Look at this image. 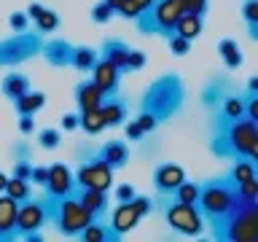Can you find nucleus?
<instances>
[{"label": "nucleus", "instance_id": "f257e3e1", "mask_svg": "<svg viewBox=\"0 0 258 242\" xmlns=\"http://www.w3.org/2000/svg\"><path fill=\"white\" fill-rule=\"evenodd\" d=\"M207 127H210L207 151L215 159L258 161V121L237 118V121H226V124H207Z\"/></svg>", "mask_w": 258, "mask_h": 242}, {"label": "nucleus", "instance_id": "f03ea898", "mask_svg": "<svg viewBox=\"0 0 258 242\" xmlns=\"http://www.w3.org/2000/svg\"><path fill=\"white\" fill-rule=\"evenodd\" d=\"M185 102H188V86H185L183 76L175 70H167L143 89L140 113H151L161 127L167 121H172L175 116H180Z\"/></svg>", "mask_w": 258, "mask_h": 242}, {"label": "nucleus", "instance_id": "7ed1b4c3", "mask_svg": "<svg viewBox=\"0 0 258 242\" xmlns=\"http://www.w3.org/2000/svg\"><path fill=\"white\" fill-rule=\"evenodd\" d=\"M210 237L218 242H258V202L239 199L226 215L210 221Z\"/></svg>", "mask_w": 258, "mask_h": 242}, {"label": "nucleus", "instance_id": "20e7f679", "mask_svg": "<svg viewBox=\"0 0 258 242\" xmlns=\"http://www.w3.org/2000/svg\"><path fill=\"white\" fill-rule=\"evenodd\" d=\"M183 14H185V0H153L135 19V24L143 38H151V35L169 38Z\"/></svg>", "mask_w": 258, "mask_h": 242}, {"label": "nucleus", "instance_id": "39448f33", "mask_svg": "<svg viewBox=\"0 0 258 242\" xmlns=\"http://www.w3.org/2000/svg\"><path fill=\"white\" fill-rule=\"evenodd\" d=\"M234 202H237V186H234V180L229 175L207 177V180L199 183L197 207H199V213L205 215V223L226 215L234 207Z\"/></svg>", "mask_w": 258, "mask_h": 242}, {"label": "nucleus", "instance_id": "423d86ee", "mask_svg": "<svg viewBox=\"0 0 258 242\" xmlns=\"http://www.w3.org/2000/svg\"><path fill=\"white\" fill-rule=\"evenodd\" d=\"M43 40L46 35H40L35 30H24L14 32L8 38H0V68H19L24 62L38 59L43 51Z\"/></svg>", "mask_w": 258, "mask_h": 242}, {"label": "nucleus", "instance_id": "0eeeda50", "mask_svg": "<svg viewBox=\"0 0 258 242\" xmlns=\"http://www.w3.org/2000/svg\"><path fill=\"white\" fill-rule=\"evenodd\" d=\"M156 210L169 229L180 231L185 237H199L207 226L205 215L199 213L197 205H183V202H175L172 197H156Z\"/></svg>", "mask_w": 258, "mask_h": 242}, {"label": "nucleus", "instance_id": "6e6552de", "mask_svg": "<svg viewBox=\"0 0 258 242\" xmlns=\"http://www.w3.org/2000/svg\"><path fill=\"white\" fill-rule=\"evenodd\" d=\"M76 191V175H73V169L64 164V161H54L51 167H48V177H46V186H43V210H46V218L51 221L56 205H59V199L70 197V194Z\"/></svg>", "mask_w": 258, "mask_h": 242}, {"label": "nucleus", "instance_id": "1a4fd4ad", "mask_svg": "<svg viewBox=\"0 0 258 242\" xmlns=\"http://www.w3.org/2000/svg\"><path fill=\"white\" fill-rule=\"evenodd\" d=\"M92 221H94V215L70 194V197L59 199V205H56V210H54V215H51L48 223H51L62 237H78L81 229H84L86 223H92Z\"/></svg>", "mask_w": 258, "mask_h": 242}, {"label": "nucleus", "instance_id": "9d476101", "mask_svg": "<svg viewBox=\"0 0 258 242\" xmlns=\"http://www.w3.org/2000/svg\"><path fill=\"white\" fill-rule=\"evenodd\" d=\"M73 175H76L78 189H97V191H110L113 189V169L94 156L81 161Z\"/></svg>", "mask_w": 258, "mask_h": 242}, {"label": "nucleus", "instance_id": "9b49d317", "mask_svg": "<svg viewBox=\"0 0 258 242\" xmlns=\"http://www.w3.org/2000/svg\"><path fill=\"white\" fill-rule=\"evenodd\" d=\"M234 92H237V84H234V78L229 73H210L199 89V105L210 113Z\"/></svg>", "mask_w": 258, "mask_h": 242}, {"label": "nucleus", "instance_id": "f8f14e48", "mask_svg": "<svg viewBox=\"0 0 258 242\" xmlns=\"http://www.w3.org/2000/svg\"><path fill=\"white\" fill-rule=\"evenodd\" d=\"M46 223H48V218H46V210H43V202L40 199L32 197V199L16 205V231H19V237L27 231L43 229Z\"/></svg>", "mask_w": 258, "mask_h": 242}, {"label": "nucleus", "instance_id": "ddd939ff", "mask_svg": "<svg viewBox=\"0 0 258 242\" xmlns=\"http://www.w3.org/2000/svg\"><path fill=\"white\" fill-rule=\"evenodd\" d=\"M183 180H185V169L175 161H161L153 169V189H156L159 197H169Z\"/></svg>", "mask_w": 258, "mask_h": 242}, {"label": "nucleus", "instance_id": "4468645a", "mask_svg": "<svg viewBox=\"0 0 258 242\" xmlns=\"http://www.w3.org/2000/svg\"><path fill=\"white\" fill-rule=\"evenodd\" d=\"M92 156L100 159L102 164H108L113 172H116V169H124L129 164L132 153H129V143L126 140H108V143H102Z\"/></svg>", "mask_w": 258, "mask_h": 242}, {"label": "nucleus", "instance_id": "2eb2a0df", "mask_svg": "<svg viewBox=\"0 0 258 242\" xmlns=\"http://www.w3.org/2000/svg\"><path fill=\"white\" fill-rule=\"evenodd\" d=\"M89 73H92V81L102 89V94H105V97H110V94H116V92H118L121 76H124V73H121L116 65H110L108 59H102V56L94 62V68L89 70Z\"/></svg>", "mask_w": 258, "mask_h": 242}, {"label": "nucleus", "instance_id": "dca6fc26", "mask_svg": "<svg viewBox=\"0 0 258 242\" xmlns=\"http://www.w3.org/2000/svg\"><path fill=\"white\" fill-rule=\"evenodd\" d=\"M73 48H76V43H70L68 38H48V40H43L40 56H43L51 68H70Z\"/></svg>", "mask_w": 258, "mask_h": 242}, {"label": "nucleus", "instance_id": "f3484780", "mask_svg": "<svg viewBox=\"0 0 258 242\" xmlns=\"http://www.w3.org/2000/svg\"><path fill=\"white\" fill-rule=\"evenodd\" d=\"M100 113H102V118H105V127L116 129V127H121L129 118V100H126L124 94L116 92V94H110V97H105V100H102Z\"/></svg>", "mask_w": 258, "mask_h": 242}, {"label": "nucleus", "instance_id": "a211bd4d", "mask_svg": "<svg viewBox=\"0 0 258 242\" xmlns=\"http://www.w3.org/2000/svg\"><path fill=\"white\" fill-rule=\"evenodd\" d=\"M108 213H110L108 223L113 226V231H118V234H121V237L132 231L135 226L140 223V218H143V215L135 210L132 202H118V205L113 207V210H108Z\"/></svg>", "mask_w": 258, "mask_h": 242}, {"label": "nucleus", "instance_id": "6ab92c4d", "mask_svg": "<svg viewBox=\"0 0 258 242\" xmlns=\"http://www.w3.org/2000/svg\"><path fill=\"white\" fill-rule=\"evenodd\" d=\"M73 197H76L81 205H84L89 213L94 218H108V210H110V202H108V191H97V189H78L73 191Z\"/></svg>", "mask_w": 258, "mask_h": 242}, {"label": "nucleus", "instance_id": "aec40b11", "mask_svg": "<svg viewBox=\"0 0 258 242\" xmlns=\"http://www.w3.org/2000/svg\"><path fill=\"white\" fill-rule=\"evenodd\" d=\"M73 97H76L78 110H92V108H100L102 100H105L102 89L97 86L92 78H81L78 84H76V89H73Z\"/></svg>", "mask_w": 258, "mask_h": 242}, {"label": "nucleus", "instance_id": "412c9836", "mask_svg": "<svg viewBox=\"0 0 258 242\" xmlns=\"http://www.w3.org/2000/svg\"><path fill=\"white\" fill-rule=\"evenodd\" d=\"M81 242H121L118 231H113V226L108 223V218H94L92 223H86L78 234Z\"/></svg>", "mask_w": 258, "mask_h": 242}, {"label": "nucleus", "instance_id": "4be33fe9", "mask_svg": "<svg viewBox=\"0 0 258 242\" xmlns=\"http://www.w3.org/2000/svg\"><path fill=\"white\" fill-rule=\"evenodd\" d=\"M19 239L16 231V202L6 194H0V242Z\"/></svg>", "mask_w": 258, "mask_h": 242}, {"label": "nucleus", "instance_id": "5701e85b", "mask_svg": "<svg viewBox=\"0 0 258 242\" xmlns=\"http://www.w3.org/2000/svg\"><path fill=\"white\" fill-rule=\"evenodd\" d=\"M129 48H132V46L124 43L121 38H105V40H102V46L97 48V51H100L102 59H108L110 65H116L121 73H126V56H129Z\"/></svg>", "mask_w": 258, "mask_h": 242}, {"label": "nucleus", "instance_id": "b1692460", "mask_svg": "<svg viewBox=\"0 0 258 242\" xmlns=\"http://www.w3.org/2000/svg\"><path fill=\"white\" fill-rule=\"evenodd\" d=\"M46 102H48L46 92H38V89H27V92H24L22 97H16L11 105H14L16 116H35L40 108H46Z\"/></svg>", "mask_w": 258, "mask_h": 242}, {"label": "nucleus", "instance_id": "393cba45", "mask_svg": "<svg viewBox=\"0 0 258 242\" xmlns=\"http://www.w3.org/2000/svg\"><path fill=\"white\" fill-rule=\"evenodd\" d=\"M27 89H32L27 73H6L3 81H0V92H3V97L8 102H14L16 97H22Z\"/></svg>", "mask_w": 258, "mask_h": 242}, {"label": "nucleus", "instance_id": "a878e982", "mask_svg": "<svg viewBox=\"0 0 258 242\" xmlns=\"http://www.w3.org/2000/svg\"><path fill=\"white\" fill-rule=\"evenodd\" d=\"M218 54H221L223 68L229 73L239 70L242 65H245V54H242V48H239V43L234 38H221L218 40Z\"/></svg>", "mask_w": 258, "mask_h": 242}, {"label": "nucleus", "instance_id": "bb28decb", "mask_svg": "<svg viewBox=\"0 0 258 242\" xmlns=\"http://www.w3.org/2000/svg\"><path fill=\"white\" fill-rule=\"evenodd\" d=\"M202 30H205V19H202V16H197V14H188V11H185L180 19H177V24H175L172 32L194 43V40L202 35Z\"/></svg>", "mask_w": 258, "mask_h": 242}, {"label": "nucleus", "instance_id": "cd10ccee", "mask_svg": "<svg viewBox=\"0 0 258 242\" xmlns=\"http://www.w3.org/2000/svg\"><path fill=\"white\" fill-rule=\"evenodd\" d=\"M97 59H100V51H97L94 46H76V48H73L70 68H76L78 73H89L94 68Z\"/></svg>", "mask_w": 258, "mask_h": 242}, {"label": "nucleus", "instance_id": "c85d7f7f", "mask_svg": "<svg viewBox=\"0 0 258 242\" xmlns=\"http://www.w3.org/2000/svg\"><path fill=\"white\" fill-rule=\"evenodd\" d=\"M59 24H62L59 14H56L54 8H46V6H43V11H40L35 19H32V30L40 32V35H51V32L59 30Z\"/></svg>", "mask_w": 258, "mask_h": 242}, {"label": "nucleus", "instance_id": "c756f323", "mask_svg": "<svg viewBox=\"0 0 258 242\" xmlns=\"http://www.w3.org/2000/svg\"><path fill=\"white\" fill-rule=\"evenodd\" d=\"M226 175H229L234 183L255 180V177H258V164H255L253 159H234V164H231V169Z\"/></svg>", "mask_w": 258, "mask_h": 242}, {"label": "nucleus", "instance_id": "7c9ffc66", "mask_svg": "<svg viewBox=\"0 0 258 242\" xmlns=\"http://www.w3.org/2000/svg\"><path fill=\"white\" fill-rule=\"evenodd\" d=\"M78 129H84L86 135H100L105 129V118L100 108H92V110H78Z\"/></svg>", "mask_w": 258, "mask_h": 242}, {"label": "nucleus", "instance_id": "2f4dec72", "mask_svg": "<svg viewBox=\"0 0 258 242\" xmlns=\"http://www.w3.org/2000/svg\"><path fill=\"white\" fill-rule=\"evenodd\" d=\"M3 194H6V197H11L16 205H19V202L32 199V183H30V180H19V177H11V175H8V183H6Z\"/></svg>", "mask_w": 258, "mask_h": 242}, {"label": "nucleus", "instance_id": "473e14b6", "mask_svg": "<svg viewBox=\"0 0 258 242\" xmlns=\"http://www.w3.org/2000/svg\"><path fill=\"white\" fill-rule=\"evenodd\" d=\"M242 19L247 24L250 40H258V0H242Z\"/></svg>", "mask_w": 258, "mask_h": 242}, {"label": "nucleus", "instance_id": "72a5a7b5", "mask_svg": "<svg viewBox=\"0 0 258 242\" xmlns=\"http://www.w3.org/2000/svg\"><path fill=\"white\" fill-rule=\"evenodd\" d=\"M169 197H172L175 202H183V205H197V199H199V183H194V180L185 177V180L177 186Z\"/></svg>", "mask_w": 258, "mask_h": 242}, {"label": "nucleus", "instance_id": "f704fd0d", "mask_svg": "<svg viewBox=\"0 0 258 242\" xmlns=\"http://www.w3.org/2000/svg\"><path fill=\"white\" fill-rule=\"evenodd\" d=\"M35 132H38V145L43 151H56L62 145V129L43 127V129H35Z\"/></svg>", "mask_w": 258, "mask_h": 242}, {"label": "nucleus", "instance_id": "c9c22d12", "mask_svg": "<svg viewBox=\"0 0 258 242\" xmlns=\"http://www.w3.org/2000/svg\"><path fill=\"white\" fill-rule=\"evenodd\" d=\"M167 40V48H169V54L172 56H177V59H183L185 54L191 51V40H185V38H180V35H169V38H164Z\"/></svg>", "mask_w": 258, "mask_h": 242}, {"label": "nucleus", "instance_id": "e433bc0d", "mask_svg": "<svg viewBox=\"0 0 258 242\" xmlns=\"http://www.w3.org/2000/svg\"><path fill=\"white\" fill-rule=\"evenodd\" d=\"M110 8H113V14L121 16V19H137V8L132 6V0H105Z\"/></svg>", "mask_w": 258, "mask_h": 242}, {"label": "nucleus", "instance_id": "4c0bfd02", "mask_svg": "<svg viewBox=\"0 0 258 242\" xmlns=\"http://www.w3.org/2000/svg\"><path fill=\"white\" fill-rule=\"evenodd\" d=\"M89 16H92L94 24H108L116 14H113V8L105 3V0H97V3L92 6V14H89Z\"/></svg>", "mask_w": 258, "mask_h": 242}, {"label": "nucleus", "instance_id": "58836bf2", "mask_svg": "<svg viewBox=\"0 0 258 242\" xmlns=\"http://www.w3.org/2000/svg\"><path fill=\"white\" fill-rule=\"evenodd\" d=\"M148 62V56L140 48H129V56H126V73H140Z\"/></svg>", "mask_w": 258, "mask_h": 242}, {"label": "nucleus", "instance_id": "ea45409f", "mask_svg": "<svg viewBox=\"0 0 258 242\" xmlns=\"http://www.w3.org/2000/svg\"><path fill=\"white\" fill-rule=\"evenodd\" d=\"M8 27H11L14 32H24V30L32 27V22H30V16L24 11H14L11 16H8Z\"/></svg>", "mask_w": 258, "mask_h": 242}, {"label": "nucleus", "instance_id": "a19ab883", "mask_svg": "<svg viewBox=\"0 0 258 242\" xmlns=\"http://www.w3.org/2000/svg\"><path fill=\"white\" fill-rule=\"evenodd\" d=\"M11 156H14V161L16 159H32V145H30V140L24 135L11 145Z\"/></svg>", "mask_w": 258, "mask_h": 242}, {"label": "nucleus", "instance_id": "79ce46f5", "mask_svg": "<svg viewBox=\"0 0 258 242\" xmlns=\"http://www.w3.org/2000/svg\"><path fill=\"white\" fill-rule=\"evenodd\" d=\"M132 205H135V210H137L140 215H148V213H153V210H156V199L145 197V194H135Z\"/></svg>", "mask_w": 258, "mask_h": 242}, {"label": "nucleus", "instance_id": "37998d69", "mask_svg": "<svg viewBox=\"0 0 258 242\" xmlns=\"http://www.w3.org/2000/svg\"><path fill=\"white\" fill-rule=\"evenodd\" d=\"M113 197H116V202H132L135 199V194H137V189L132 183H118V186H113Z\"/></svg>", "mask_w": 258, "mask_h": 242}, {"label": "nucleus", "instance_id": "c03bdc74", "mask_svg": "<svg viewBox=\"0 0 258 242\" xmlns=\"http://www.w3.org/2000/svg\"><path fill=\"white\" fill-rule=\"evenodd\" d=\"M30 172H32V161H30V159H16V161H14L11 177H19V180H30Z\"/></svg>", "mask_w": 258, "mask_h": 242}, {"label": "nucleus", "instance_id": "a18cd8bd", "mask_svg": "<svg viewBox=\"0 0 258 242\" xmlns=\"http://www.w3.org/2000/svg\"><path fill=\"white\" fill-rule=\"evenodd\" d=\"M121 127H124V135L129 137V143H140V140H145V132L140 129V124H137V121H129V118H126Z\"/></svg>", "mask_w": 258, "mask_h": 242}, {"label": "nucleus", "instance_id": "49530a36", "mask_svg": "<svg viewBox=\"0 0 258 242\" xmlns=\"http://www.w3.org/2000/svg\"><path fill=\"white\" fill-rule=\"evenodd\" d=\"M16 129L24 135V137H30V135H35V116H16Z\"/></svg>", "mask_w": 258, "mask_h": 242}, {"label": "nucleus", "instance_id": "de8ad7c7", "mask_svg": "<svg viewBox=\"0 0 258 242\" xmlns=\"http://www.w3.org/2000/svg\"><path fill=\"white\" fill-rule=\"evenodd\" d=\"M135 121L140 124V129H143L145 135H151V132H156V129H159V121L153 118L151 113H137V118H135Z\"/></svg>", "mask_w": 258, "mask_h": 242}, {"label": "nucleus", "instance_id": "09e8293b", "mask_svg": "<svg viewBox=\"0 0 258 242\" xmlns=\"http://www.w3.org/2000/svg\"><path fill=\"white\" fill-rule=\"evenodd\" d=\"M245 118L258 121V94H245Z\"/></svg>", "mask_w": 258, "mask_h": 242}, {"label": "nucleus", "instance_id": "8fccbe9b", "mask_svg": "<svg viewBox=\"0 0 258 242\" xmlns=\"http://www.w3.org/2000/svg\"><path fill=\"white\" fill-rule=\"evenodd\" d=\"M207 8H210V0H185V11L197 14V16H202V19L207 16Z\"/></svg>", "mask_w": 258, "mask_h": 242}, {"label": "nucleus", "instance_id": "3c124183", "mask_svg": "<svg viewBox=\"0 0 258 242\" xmlns=\"http://www.w3.org/2000/svg\"><path fill=\"white\" fill-rule=\"evenodd\" d=\"M59 129L62 132H76L78 129V113H62L59 116Z\"/></svg>", "mask_w": 258, "mask_h": 242}, {"label": "nucleus", "instance_id": "603ef678", "mask_svg": "<svg viewBox=\"0 0 258 242\" xmlns=\"http://www.w3.org/2000/svg\"><path fill=\"white\" fill-rule=\"evenodd\" d=\"M46 177H48V167H35L32 164V172H30V183L32 186H40V189H43Z\"/></svg>", "mask_w": 258, "mask_h": 242}, {"label": "nucleus", "instance_id": "864d4df0", "mask_svg": "<svg viewBox=\"0 0 258 242\" xmlns=\"http://www.w3.org/2000/svg\"><path fill=\"white\" fill-rule=\"evenodd\" d=\"M19 239L24 242H43V229H35V231H27V234H22Z\"/></svg>", "mask_w": 258, "mask_h": 242}, {"label": "nucleus", "instance_id": "5fc2aeb1", "mask_svg": "<svg viewBox=\"0 0 258 242\" xmlns=\"http://www.w3.org/2000/svg\"><path fill=\"white\" fill-rule=\"evenodd\" d=\"M245 94H258V76H250V78H247Z\"/></svg>", "mask_w": 258, "mask_h": 242}, {"label": "nucleus", "instance_id": "6e6d98bb", "mask_svg": "<svg viewBox=\"0 0 258 242\" xmlns=\"http://www.w3.org/2000/svg\"><path fill=\"white\" fill-rule=\"evenodd\" d=\"M40 11H43V3H30L24 14H27V16H30V22H32V19H35V16H38Z\"/></svg>", "mask_w": 258, "mask_h": 242}, {"label": "nucleus", "instance_id": "4d7b16f0", "mask_svg": "<svg viewBox=\"0 0 258 242\" xmlns=\"http://www.w3.org/2000/svg\"><path fill=\"white\" fill-rule=\"evenodd\" d=\"M151 3H153V0H132V6L137 8V16H140V14L145 11V8H148Z\"/></svg>", "mask_w": 258, "mask_h": 242}, {"label": "nucleus", "instance_id": "13d9d810", "mask_svg": "<svg viewBox=\"0 0 258 242\" xmlns=\"http://www.w3.org/2000/svg\"><path fill=\"white\" fill-rule=\"evenodd\" d=\"M6 183H8V175L0 169V194H3V189H6Z\"/></svg>", "mask_w": 258, "mask_h": 242}]
</instances>
